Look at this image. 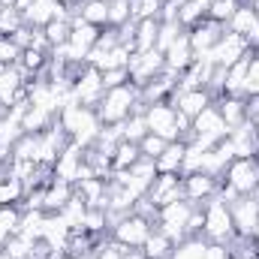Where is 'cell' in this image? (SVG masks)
Masks as SVG:
<instances>
[{
	"label": "cell",
	"instance_id": "obj_1",
	"mask_svg": "<svg viewBox=\"0 0 259 259\" xmlns=\"http://www.w3.org/2000/svg\"><path fill=\"white\" fill-rule=\"evenodd\" d=\"M139 109H145V103H142L139 88L130 81V84L112 88V91L103 94V100H100V106H97V118H100L103 127H109V124H124L130 115L139 112Z\"/></svg>",
	"mask_w": 259,
	"mask_h": 259
},
{
	"label": "cell",
	"instance_id": "obj_2",
	"mask_svg": "<svg viewBox=\"0 0 259 259\" xmlns=\"http://www.w3.org/2000/svg\"><path fill=\"white\" fill-rule=\"evenodd\" d=\"M58 124L66 130V136L75 142V145H81V148H91L94 142H97V136H100V118H97V109H84V106H78V103H69L64 106L61 112H58Z\"/></svg>",
	"mask_w": 259,
	"mask_h": 259
},
{
	"label": "cell",
	"instance_id": "obj_3",
	"mask_svg": "<svg viewBox=\"0 0 259 259\" xmlns=\"http://www.w3.org/2000/svg\"><path fill=\"white\" fill-rule=\"evenodd\" d=\"M202 211H205L202 238H205V241H217V244H229V241L235 238V226H232L229 205H226L220 196H211V199L202 202Z\"/></svg>",
	"mask_w": 259,
	"mask_h": 259
},
{
	"label": "cell",
	"instance_id": "obj_4",
	"mask_svg": "<svg viewBox=\"0 0 259 259\" xmlns=\"http://www.w3.org/2000/svg\"><path fill=\"white\" fill-rule=\"evenodd\" d=\"M229 136V127L217 109V103H211L208 109H202V115L193 118V145H199L202 151H211L217 142H223Z\"/></svg>",
	"mask_w": 259,
	"mask_h": 259
},
{
	"label": "cell",
	"instance_id": "obj_5",
	"mask_svg": "<svg viewBox=\"0 0 259 259\" xmlns=\"http://www.w3.org/2000/svg\"><path fill=\"white\" fill-rule=\"evenodd\" d=\"M190 211H193V202L187 199H178V202H169L157 211V229L163 235H169L175 241V247L187 238V220H190Z\"/></svg>",
	"mask_w": 259,
	"mask_h": 259
},
{
	"label": "cell",
	"instance_id": "obj_6",
	"mask_svg": "<svg viewBox=\"0 0 259 259\" xmlns=\"http://www.w3.org/2000/svg\"><path fill=\"white\" fill-rule=\"evenodd\" d=\"M103 94H106L103 72L91 64H81L78 72H75V78H72V97H75V103L84 106V109H97L100 100H103Z\"/></svg>",
	"mask_w": 259,
	"mask_h": 259
},
{
	"label": "cell",
	"instance_id": "obj_7",
	"mask_svg": "<svg viewBox=\"0 0 259 259\" xmlns=\"http://www.w3.org/2000/svg\"><path fill=\"white\" fill-rule=\"evenodd\" d=\"M154 220L151 217H145V214H139V211H130V214H124L115 226H112V238L115 241H121L124 247H142L145 241H148V235L154 232Z\"/></svg>",
	"mask_w": 259,
	"mask_h": 259
},
{
	"label": "cell",
	"instance_id": "obj_8",
	"mask_svg": "<svg viewBox=\"0 0 259 259\" xmlns=\"http://www.w3.org/2000/svg\"><path fill=\"white\" fill-rule=\"evenodd\" d=\"M145 124H148V133H157L166 142H178L181 139V133H178V109L169 100L148 103L145 106Z\"/></svg>",
	"mask_w": 259,
	"mask_h": 259
},
{
	"label": "cell",
	"instance_id": "obj_9",
	"mask_svg": "<svg viewBox=\"0 0 259 259\" xmlns=\"http://www.w3.org/2000/svg\"><path fill=\"white\" fill-rule=\"evenodd\" d=\"M223 181L241 196H250L259 187V157H235L223 172Z\"/></svg>",
	"mask_w": 259,
	"mask_h": 259
},
{
	"label": "cell",
	"instance_id": "obj_10",
	"mask_svg": "<svg viewBox=\"0 0 259 259\" xmlns=\"http://www.w3.org/2000/svg\"><path fill=\"white\" fill-rule=\"evenodd\" d=\"M127 69H130V81H133L136 88H145L148 81H154V78L166 69V58H163V52H157V49H151V52H133Z\"/></svg>",
	"mask_w": 259,
	"mask_h": 259
},
{
	"label": "cell",
	"instance_id": "obj_11",
	"mask_svg": "<svg viewBox=\"0 0 259 259\" xmlns=\"http://www.w3.org/2000/svg\"><path fill=\"white\" fill-rule=\"evenodd\" d=\"M223 33H226V24H217V21H211V18H205V21H199L196 27H190V30H187V39H190V49H193L196 61H208L211 49L220 42Z\"/></svg>",
	"mask_w": 259,
	"mask_h": 259
},
{
	"label": "cell",
	"instance_id": "obj_12",
	"mask_svg": "<svg viewBox=\"0 0 259 259\" xmlns=\"http://www.w3.org/2000/svg\"><path fill=\"white\" fill-rule=\"evenodd\" d=\"M154 208H163L169 202H178L184 199V178L178 172H160L154 178V184L148 187V196H145Z\"/></svg>",
	"mask_w": 259,
	"mask_h": 259
},
{
	"label": "cell",
	"instance_id": "obj_13",
	"mask_svg": "<svg viewBox=\"0 0 259 259\" xmlns=\"http://www.w3.org/2000/svg\"><path fill=\"white\" fill-rule=\"evenodd\" d=\"M247 52H250L247 39H244V36H238V33H232V30H226V33L220 36V42L211 49L208 61H211L214 66H226V69H229L235 61H241Z\"/></svg>",
	"mask_w": 259,
	"mask_h": 259
},
{
	"label": "cell",
	"instance_id": "obj_14",
	"mask_svg": "<svg viewBox=\"0 0 259 259\" xmlns=\"http://www.w3.org/2000/svg\"><path fill=\"white\" fill-rule=\"evenodd\" d=\"M229 214H232L235 235H253V226H256V220H259V199L253 193L238 196V199L229 205Z\"/></svg>",
	"mask_w": 259,
	"mask_h": 259
},
{
	"label": "cell",
	"instance_id": "obj_15",
	"mask_svg": "<svg viewBox=\"0 0 259 259\" xmlns=\"http://www.w3.org/2000/svg\"><path fill=\"white\" fill-rule=\"evenodd\" d=\"M226 30H232V33L244 36V39H247V46H250V49H256V46H259V15H256V9H253L250 3H241V6L235 9V15L229 18Z\"/></svg>",
	"mask_w": 259,
	"mask_h": 259
},
{
	"label": "cell",
	"instance_id": "obj_16",
	"mask_svg": "<svg viewBox=\"0 0 259 259\" xmlns=\"http://www.w3.org/2000/svg\"><path fill=\"white\" fill-rule=\"evenodd\" d=\"M181 178H184V199H187V202H193V205H202L205 199L217 196V190H220V178L205 175V172L181 175Z\"/></svg>",
	"mask_w": 259,
	"mask_h": 259
},
{
	"label": "cell",
	"instance_id": "obj_17",
	"mask_svg": "<svg viewBox=\"0 0 259 259\" xmlns=\"http://www.w3.org/2000/svg\"><path fill=\"white\" fill-rule=\"evenodd\" d=\"M181 115H187L190 121H193L196 115H202V109H208L211 103H214V97H211V91L208 88H196V91H181V94H172V100H169Z\"/></svg>",
	"mask_w": 259,
	"mask_h": 259
},
{
	"label": "cell",
	"instance_id": "obj_18",
	"mask_svg": "<svg viewBox=\"0 0 259 259\" xmlns=\"http://www.w3.org/2000/svg\"><path fill=\"white\" fill-rule=\"evenodd\" d=\"M81 160H84V148L69 139V145L61 151V157H58V163H55V178H64L69 184H75V175H78Z\"/></svg>",
	"mask_w": 259,
	"mask_h": 259
},
{
	"label": "cell",
	"instance_id": "obj_19",
	"mask_svg": "<svg viewBox=\"0 0 259 259\" xmlns=\"http://www.w3.org/2000/svg\"><path fill=\"white\" fill-rule=\"evenodd\" d=\"M163 58H166V69H169V72H175V75H181V72H184L187 66L193 64L196 55H193V49H190L187 30H184V33H181V36L175 39V46H172V49H169V52H166Z\"/></svg>",
	"mask_w": 259,
	"mask_h": 259
},
{
	"label": "cell",
	"instance_id": "obj_20",
	"mask_svg": "<svg viewBox=\"0 0 259 259\" xmlns=\"http://www.w3.org/2000/svg\"><path fill=\"white\" fill-rule=\"evenodd\" d=\"M72 15H78L94 27H109V0H78Z\"/></svg>",
	"mask_w": 259,
	"mask_h": 259
},
{
	"label": "cell",
	"instance_id": "obj_21",
	"mask_svg": "<svg viewBox=\"0 0 259 259\" xmlns=\"http://www.w3.org/2000/svg\"><path fill=\"white\" fill-rule=\"evenodd\" d=\"M72 196H75V184H69L64 178H55V181L46 187V205H42V211H46V214H58Z\"/></svg>",
	"mask_w": 259,
	"mask_h": 259
},
{
	"label": "cell",
	"instance_id": "obj_22",
	"mask_svg": "<svg viewBox=\"0 0 259 259\" xmlns=\"http://www.w3.org/2000/svg\"><path fill=\"white\" fill-rule=\"evenodd\" d=\"M217 103V109H220V115H223V121H226V127L235 130L241 127V124H247V109H244V97H220V100H214Z\"/></svg>",
	"mask_w": 259,
	"mask_h": 259
},
{
	"label": "cell",
	"instance_id": "obj_23",
	"mask_svg": "<svg viewBox=\"0 0 259 259\" xmlns=\"http://www.w3.org/2000/svg\"><path fill=\"white\" fill-rule=\"evenodd\" d=\"M142 253H145V259H172V253H175V241H172L169 235H163V232L154 226V232H151L148 241L142 244Z\"/></svg>",
	"mask_w": 259,
	"mask_h": 259
},
{
	"label": "cell",
	"instance_id": "obj_24",
	"mask_svg": "<svg viewBox=\"0 0 259 259\" xmlns=\"http://www.w3.org/2000/svg\"><path fill=\"white\" fill-rule=\"evenodd\" d=\"M157 33H160V18H139L136 21V36H133L136 52H151L157 46Z\"/></svg>",
	"mask_w": 259,
	"mask_h": 259
},
{
	"label": "cell",
	"instance_id": "obj_25",
	"mask_svg": "<svg viewBox=\"0 0 259 259\" xmlns=\"http://www.w3.org/2000/svg\"><path fill=\"white\" fill-rule=\"evenodd\" d=\"M55 121H58L55 112H49V109H42V106H30V109L24 112V118H21V130H24V133H42V130L52 127Z\"/></svg>",
	"mask_w": 259,
	"mask_h": 259
},
{
	"label": "cell",
	"instance_id": "obj_26",
	"mask_svg": "<svg viewBox=\"0 0 259 259\" xmlns=\"http://www.w3.org/2000/svg\"><path fill=\"white\" fill-rule=\"evenodd\" d=\"M184 151H187V142H169V148L154 160V163H157V172H178V175H181Z\"/></svg>",
	"mask_w": 259,
	"mask_h": 259
},
{
	"label": "cell",
	"instance_id": "obj_27",
	"mask_svg": "<svg viewBox=\"0 0 259 259\" xmlns=\"http://www.w3.org/2000/svg\"><path fill=\"white\" fill-rule=\"evenodd\" d=\"M24 184L18 181V178H12V175H6L3 181H0V208H9V205H18L21 208V199H24Z\"/></svg>",
	"mask_w": 259,
	"mask_h": 259
},
{
	"label": "cell",
	"instance_id": "obj_28",
	"mask_svg": "<svg viewBox=\"0 0 259 259\" xmlns=\"http://www.w3.org/2000/svg\"><path fill=\"white\" fill-rule=\"evenodd\" d=\"M84 211H88V205L81 202V196L75 193L64 208L58 211V214H61V220H64L69 229H81V223H84Z\"/></svg>",
	"mask_w": 259,
	"mask_h": 259
},
{
	"label": "cell",
	"instance_id": "obj_29",
	"mask_svg": "<svg viewBox=\"0 0 259 259\" xmlns=\"http://www.w3.org/2000/svg\"><path fill=\"white\" fill-rule=\"evenodd\" d=\"M42 33H46V39H49V46H52V52L55 49H61L69 42V33H72V24L64 21V18H55V21H49L46 27H42Z\"/></svg>",
	"mask_w": 259,
	"mask_h": 259
},
{
	"label": "cell",
	"instance_id": "obj_30",
	"mask_svg": "<svg viewBox=\"0 0 259 259\" xmlns=\"http://www.w3.org/2000/svg\"><path fill=\"white\" fill-rule=\"evenodd\" d=\"M139 157H142V154H139V145H136V142H127V139H121L118 148H115V154H112V172H115V169H130Z\"/></svg>",
	"mask_w": 259,
	"mask_h": 259
},
{
	"label": "cell",
	"instance_id": "obj_31",
	"mask_svg": "<svg viewBox=\"0 0 259 259\" xmlns=\"http://www.w3.org/2000/svg\"><path fill=\"white\" fill-rule=\"evenodd\" d=\"M33 247H36V241H30V238L21 235V232L9 235V241L3 244V250L9 253V259H30L33 256Z\"/></svg>",
	"mask_w": 259,
	"mask_h": 259
},
{
	"label": "cell",
	"instance_id": "obj_32",
	"mask_svg": "<svg viewBox=\"0 0 259 259\" xmlns=\"http://www.w3.org/2000/svg\"><path fill=\"white\" fill-rule=\"evenodd\" d=\"M181 33H184V27H181L178 21H160V33H157V46H154V49L166 55V52L175 46V39H178Z\"/></svg>",
	"mask_w": 259,
	"mask_h": 259
},
{
	"label": "cell",
	"instance_id": "obj_33",
	"mask_svg": "<svg viewBox=\"0 0 259 259\" xmlns=\"http://www.w3.org/2000/svg\"><path fill=\"white\" fill-rule=\"evenodd\" d=\"M148 136V124H145V109H139V112H133L127 121H124V139L127 142H142Z\"/></svg>",
	"mask_w": 259,
	"mask_h": 259
},
{
	"label": "cell",
	"instance_id": "obj_34",
	"mask_svg": "<svg viewBox=\"0 0 259 259\" xmlns=\"http://www.w3.org/2000/svg\"><path fill=\"white\" fill-rule=\"evenodd\" d=\"M238 6H241L238 0H211L208 3V18L217 21V24H229V18L235 15Z\"/></svg>",
	"mask_w": 259,
	"mask_h": 259
},
{
	"label": "cell",
	"instance_id": "obj_35",
	"mask_svg": "<svg viewBox=\"0 0 259 259\" xmlns=\"http://www.w3.org/2000/svg\"><path fill=\"white\" fill-rule=\"evenodd\" d=\"M166 148H169V142H166L163 136H157V133H148V136L139 142V154H142V157H148V160H157Z\"/></svg>",
	"mask_w": 259,
	"mask_h": 259
},
{
	"label": "cell",
	"instance_id": "obj_36",
	"mask_svg": "<svg viewBox=\"0 0 259 259\" xmlns=\"http://www.w3.org/2000/svg\"><path fill=\"white\" fill-rule=\"evenodd\" d=\"M127 21H133L130 0H109V24L112 27H124Z\"/></svg>",
	"mask_w": 259,
	"mask_h": 259
},
{
	"label": "cell",
	"instance_id": "obj_37",
	"mask_svg": "<svg viewBox=\"0 0 259 259\" xmlns=\"http://www.w3.org/2000/svg\"><path fill=\"white\" fill-rule=\"evenodd\" d=\"M121 84H130V69L127 66H118V69H106V72H103V88H106V91L121 88Z\"/></svg>",
	"mask_w": 259,
	"mask_h": 259
},
{
	"label": "cell",
	"instance_id": "obj_38",
	"mask_svg": "<svg viewBox=\"0 0 259 259\" xmlns=\"http://www.w3.org/2000/svg\"><path fill=\"white\" fill-rule=\"evenodd\" d=\"M21 58V49L12 42V39H0V66L3 64H18Z\"/></svg>",
	"mask_w": 259,
	"mask_h": 259
},
{
	"label": "cell",
	"instance_id": "obj_39",
	"mask_svg": "<svg viewBox=\"0 0 259 259\" xmlns=\"http://www.w3.org/2000/svg\"><path fill=\"white\" fill-rule=\"evenodd\" d=\"M244 109H247V121H259V94H247L244 97Z\"/></svg>",
	"mask_w": 259,
	"mask_h": 259
},
{
	"label": "cell",
	"instance_id": "obj_40",
	"mask_svg": "<svg viewBox=\"0 0 259 259\" xmlns=\"http://www.w3.org/2000/svg\"><path fill=\"white\" fill-rule=\"evenodd\" d=\"M124 259H145V253H142V247H130L124 253Z\"/></svg>",
	"mask_w": 259,
	"mask_h": 259
},
{
	"label": "cell",
	"instance_id": "obj_41",
	"mask_svg": "<svg viewBox=\"0 0 259 259\" xmlns=\"http://www.w3.org/2000/svg\"><path fill=\"white\" fill-rule=\"evenodd\" d=\"M30 6H33V0H15V9H18L21 15H24V12H27Z\"/></svg>",
	"mask_w": 259,
	"mask_h": 259
},
{
	"label": "cell",
	"instance_id": "obj_42",
	"mask_svg": "<svg viewBox=\"0 0 259 259\" xmlns=\"http://www.w3.org/2000/svg\"><path fill=\"white\" fill-rule=\"evenodd\" d=\"M0 259H9V253H6V250H0Z\"/></svg>",
	"mask_w": 259,
	"mask_h": 259
},
{
	"label": "cell",
	"instance_id": "obj_43",
	"mask_svg": "<svg viewBox=\"0 0 259 259\" xmlns=\"http://www.w3.org/2000/svg\"><path fill=\"white\" fill-rule=\"evenodd\" d=\"M253 130H256V139H259V121H256V124H253Z\"/></svg>",
	"mask_w": 259,
	"mask_h": 259
},
{
	"label": "cell",
	"instance_id": "obj_44",
	"mask_svg": "<svg viewBox=\"0 0 259 259\" xmlns=\"http://www.w3.org/2000/svg\"><path fill=\"white\" fill-rule=\"evenodd\" d=\"M244 3H259V0H244Z\"/></svg>",
	"mask_w": 259,
	"mask_h": 259
},
{
	"label": "cell",
	"instance_id": "obj_45",
	"mask_svg": "<svg viewBox=\"0 0 259 259\" xmlns=\"http://www.w3.org/2000/svg\"><path fill=\"white\" fill-rule=\"evenodd\" d=\"M238 3H244V0H238Z\"/></svg>",
	"mask_w": 259,
	"mask_h": 259
}]
</instances>
